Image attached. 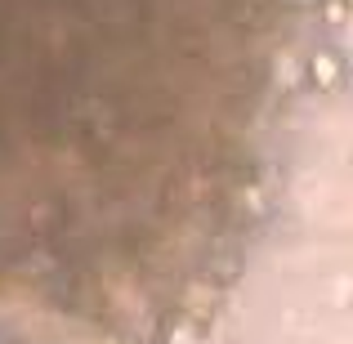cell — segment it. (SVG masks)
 <instances>
[{
    "mask_svg": "<svg viewBox=\"0 0 353 344\" xmlns=\"http://www.w3.org/2000/svg\"><path fill=\"white\" fill-rule=\"evenodd\" d=\"M5 344H23V340H5Z\"/></svg>",
    "mask_w": 353,
    "mask_h": 344,
    "instance_id": "cell-5",
    "label": "cell"
},
{
    "mask_svg": "<svg viewBox=\"0 0 353 344\" xmlns=\"http://www.w3.org/2000/svg\"><path fill=\"white\" fill-rule=\"evenodd\" d=\"M327 23L331 27H345V0H331V5H327Z\"/></svg>",
    "mask_w": 353,
    "mask_h": 344,
    "instance_id": "cell-4",
    "label": "cell"
},
{
    "mask_svg": "<svg viewBox=\"0 0 353 344\" xmlns=\"http://www.w3.org/2000/svg\"><path fill=\"white\" fill-rule=\"evenodd\" d=\"M206 331H210V322L183 313L179 304L161 318V344H201V340H206Z\"/></svg>",
    "mask_w": 353,
    "mask_h": 344,
    "instance_id": "cell-1",
    "label": "cell"
},
{
    "mask_svg": "<svg viewBox=\"0 0 353 344\" xmlns=\"http://www.w3.org/2000/svg\"><path fill=\"white\" fill-rule=\"evenodd\" d=\"M201 277H206V282H215L219 291H228V286L241 277V259L237 255H219L215 264H210V273H201Z\"/></svg>",
    "mask_w": 353,
    "mask_h": 344,
    "instance_id": "cell-3",
    "label": "cell"
},
{
    "mask_svg": "<svg viewBox=\"0 0 353 344\" xmlns=\"http://www.w3.org/2000/svg\"><path fill=\"white\" fill-rule=\"evenodd\" d=\"M304 81H309L318 94H327V90H336L340 81H345V63H340L331 50H322V54H313V59L304 63Z\"/></svg>",
    "mask_w": 353,
    "mask_h": 344,
    "instance_id": "cell-2",
    "label": "cell"
}]
</instances>
